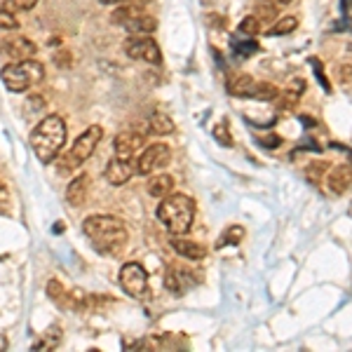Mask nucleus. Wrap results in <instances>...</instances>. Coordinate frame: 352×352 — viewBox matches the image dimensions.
<instances>
[{
    "label": "nucleus",
    "mask_w": 352,
    "mask_h": 352,
    "mask_svg": "<svg viewBox=\"0 0 352 352\" xmlns=\"http://www.w3.org/2000/svg\"><path fill=\"white\" fill-rule=\"evenodd\" d=\"M348 214H350V219H352V204H350V209H348Z\"/></svg>",
    "instance_id": "72a5a7b5"
},
{
    "label": "nucleus",
    "mask_w": 352,
    "mask_h": 352,
    "mask_svg": "<svg viewBox=\"0 0 352 352\" xmlns=\"http://www.w3.org/2000/svg\"><path fill=\"white\" fill-rule=\"evenodd\" d=\"M172 162V151L167 144H151L141 151L139 160H136V174L141 176H151L155 172H160L162 167Z\"/></svg>",
    "instance_id": "0eeeda50"
},
{
    "label": "nucleus",
    "mask_w": 352,
    "mask_h": 352,
    "mask_svg": "<svg viewBox=\"0 0 352 352\" xmlns=\"http://www.w3.org/2000/svg\"><path fill=\"white\" fill-rule=\"evenodd\" d=\"M148 129L157 136H167L174 132V122H172V118L164 116V113H153L148 120Z\"/></svg>",
    "instance_id": "aec40b11"
},
{
    "label": "nucleus",
    "mask_w": 352,
    "mask_h": 352,
    "mask_svg": "<svg viewBox=\"0 0 352 352\" xmlns=\"http://www.w3.org/2000/svg\"><path fill=\"white\" fill-rule=\"evenodd\" d=\"M82 230L101 256H118L124 249L127 237H129L127 226L122 223V219L111 217V214L87 217L82 223Z\"/></svg>",
    "instance_id": "f257e3e1"
},
{
    "label": "nucleus",
    "mask_w": 352,
    "mask_h": 352,
    "mask_svg": "<svg viewBox=\"0 0 352 352\" xmlns=\"http://www.w3.org/2000/svg\"><path fill=\"white\" fill-rule=\"evenodd\" d=\"M14 28H19V19L12 12L0 8V31H14Z\"/></svg>",
    "instance_id": "bb28decb"
},
{
    "label": "nucleus",
    "mask_w": 352,
    "mask_h": 352,
    "mask_svg": "<svg viewBox=\"0 0 352 352\" xmlns=\"http://www.w3.org/2000/svg\"><path fill=\"white\" fill-rule=\"evenodd\" d=\"M120 287L132 298H144L148 294V272L141 263H124L120 268Z\"/></svg>",
    "instance_id": "6e6552de"
},
{
    "label": "nucleus",
    "mask_w": 352,
    "mask_h": 352,
    "mask_svg": "<svg viewBox=\"0 0 352 352\" xmlns=\"http://www.w3.org/2000/svg\"><path fill=\"white\" fill-rule=\"evenodd\" d=\"M54 64L61 68H68L71 66V52H68V50H59V52L54 54Z\"/></svg>",
    "instance_id": "c85d7f7f"
},
{
    "label": "nucleus",
    "mask_w": 352,
    "mask_h": 352,
    "mask_svg": "<svg viewBox=\"0 0 352 352\" xmlns=\"http://www.w3.org/2000/svg\"><path fill=\"white\" fill-rule=\"evenodd\" d=\"M5 5H8V10H33L38 5V0H5Z\"/></svg>",
    "instance_id": "cd10ccee"
},
{
    "label": "nucleus",
    "mask_w": 352,
    "mask_h": 352,
    "mask_svg": "<svg viewBox=\"0 0 352 352\" xmlns=\"http://www.w3.org/2000/svg\"><path fill=\"white\" fill-rule=\"evenodd\" d=\"M66 122L59 116H47L33 127L31 148L43 164H50L66 144Z\"/></svg>",
    "instance_id": "f03ea898"
},
{
    "label": "nucleus",
    "mask_w": 352,
    "mask_h": 352,
    "mask_svg": "<svg viewBox=\"0 0 352 352\" xmlns=\"http://www.w3.org/2000/svg\"><path fill=\"white\" fill-rule=\"evenodd\" d=\"M0 80L10 92H26L45 80V66L36 59L12 61V64L0 68Z\"/></svg>",
    "instance_id": "20e7f679"
},
{
    "label": "nucleus",
    "mask_w": 352,
    "mask_h": 352,
    "mask_svg": "<svg viewBox=\"0 0 352 352\" xmlns=\"http://www.w3.org/2000/svg\"><path fill=\"white\" fill-rule=\"evenodd\" d=\"M195 200L184 192H169L167 197L160 200L157 207V219L172 235H186L190 230L192 221H195Z\"/></svg>",
    "instance_id": "7ed1b4c3"
},
{
    "label": "nucleus",
    "mask_w": 352,
    "mask_h": 352,
    "mask_svg": "<svg viewBox=\"0 0 352 352\" xmlns=\"http://www.w3.org/2000/svg\"><path fill=\"white\" fill-rule=\"evenodd\" d=\"M265 3L275 5V8H285V5H289V3H294V0H265Z\"/></svg>",
    "instance_id": "2f4dec72"
},
{
    "label": "nucleus",
    "mask_w": 352,
    "mask_h": 352,
    "mask_svg": "<svg viewBox=\"0 0 352 352\" xmlns=\"http://www.w3.org/2000/svg\"><path fill=\"white\" fill-rule=\"evenodd\" d=\"M327 186L333 195H343L352 188V167L350 164H336V167H329L327 172Z\"/></svg>",
    "instance_id": "f8f14e48"
},
{
    "label": "nucleus",
    "mask_w": 352,
    "mask_h": 352,
    "mask_svg": "<svg viewBox=\"0 0 352 352\" xmlns=\"http://www.w3.org/2000/svg\"><path fill=\"white\" fill-rule=\"evenodd\" d=\"M132 174H136V167H132V162L120 160V157L111 160L104 169V176L111 186H124L129 179H132Z\"/></svg>",
    "instance_id": "ddd939ff"
},
{
    "label": "nucleus",
    "mask_w": 352,
    "mask_h": 352,
    "mask_svg": "<svg viewBox=\"0 0 352 352\" xmlns=\"http://www.w3.org/2000/svg\"><path fill=\"white\" fill-rule=\"evenodd\" d=\"M169 244H172V249H174L176 254H179V256H184V258H188V261H202L204 256H207V249H204L202 244L188 240V237L176 235V237L169 240Z\"/></svg>",
    "instance_id": "2eb2a0df"
},
{
    "label": "nucleus",
    "mask_w": 352,
    "mask_h": 352,
    "mask_svg": "<svg viewBox=\"0 0 352 352\" xmlns=\"http://www.w3.org/2000/svg\"><path fill=\"white\" fill-rule=\"evenodd\" d=\"M226 89L230 96H242V99H254V89H256V80L247 73H232L226 80Z\"/></svg>",
    "instance_id": "4468645a"
},
{
    "label": "nucleus",
    "mask_w": 352,
    "mask_h": 352,
    "mask_svg": "<svg viewBox=\"0 0 352 352\" xmlns=\"http://www.w3.org/2000/svg\"><path fill=\"white\" fill-rule=\"evenodd\" d=\"M87 192H89V176L80 174L68 184L66 200H68V204H73V207H82L85 200H87Z\"/></svg>",
    "instance_id": "dca6fc26"
},
{
    "label": "nucleus",
    "mask_w": 352,
    "mask_h": 352,
    "mask_svg": "<svg viewBox=\"0 0 352 352\" xmlns=\"http://www.w3.org/2000/svg\"><path fill=\"white\" fill-rule=\"evenodd\" d=\"M164 287H167L169 292L174 294V296H184L186 289L190 287V282L186 280V272L184 270L172 268V270H167V275H164Z\"/></svg>",
    "instance_id": "f3484780"
},
{
    "label": "nucleus",
    "mask_w": 352,
    "mask_h": 352,
    "mask_svg": "<svg viewBox=\"0 0 352 352\" xmlns=\"http://www.w3.org/2000/svg\"><path fill=\"white\" fill-rule=\"evenodd\" d=\"M146 148V136L139 134V132H122L116 136V141H113V151H116V157H120V160H127L132 162L136 157L141 155V151Z\"/></svg>",
    "instance_id": "9d476101"
},
{
    "label": "nucleus",
    "mask_w": 352,
    "mask_h": 352,
    "mask_svg": "<svg viewBox=\"0 0 352 352\" xmlns=\"http://www.w3.org/2000/svg\"><path fill=\"white\" fill-rule=\"evenodd\" d=\"M237 31H240V36H244V38H254V36H258V33H261V21L254 14H249V16H244V19L240 21Z\"/></svg>",
    "instance_id": "5701e85b"
},
{
    "label": "nucleus",
    "mask_w": 352,
    "mask_h": 352,
    "mask_svg": "<svg viewBox=\"0 0 352 352\" xmlns=\"http://www.w3.org/2000/svg\"><path fill=\"white\" fill-rule=\"evenodd\" d=\"M101 136H104V129L99 124H89L85 132L78 136L76 144L71 146V151L64 155V169H73V167H80L82 162H87L89 157L94 155L96 146L101 144Z\"/></svg>",
    "instance_id": "39448f33"
},
{
    "label": "nucleus",
    "mask_w": 352,
    "mask_h": 352,
    "mask_svg": "<svg viewBox=\"0 0 352 352\" xmlns=\"http://www.w3.org/2000/svg\"><path fill=\"white\" fill-rule=\"evenodd\" d=\"M113 24L122 26L132 36H151L157 28V19H153L151 14H146L136 5H124V8H118L113 12Z\"/></svg>",
    "instance_id": "423d86ee"
},
{
    "label": "nucleus",
    "mask_w": 352,
    "mask_h": 352,
    "mask_svg": "<svg viewBox=\"0 0 352 352\" xmlns=\"http://www.w3.org/2000/svg\"><path fill=\"white\" fill-rule=\"evenodd\" d=\"M0 190H3V186H0Z\"/></svg>",
    "instance_id": "c9c22d12"
},
{
    "label": "nucleus",
    "mask_w": 352,
    "mask_h": 352,
    "mask_svg": "<svg viewBox=\"0 0 352 352\" xmlns=\"http://www.w3.org/2000/svg\"><path fill=\"white\" fill-rule=\"evenodd\" d=\"M280 96V89L272 82H258L256 80V89H254V99L256 101H275Z\"/></svg>",
    "instance_id": "412c9836"
},
{
    "label": "nucleus",
    "mask_w": 352,
    "mask_h": 352,
    "mask_svg": "<svg viewBox=\"0 0 352 352\" xmlns=\"http://www.w3.org/2000/svg\"><path fill=\"white\" fill-rule=\"evenodd\" d=\"M47 296L54 300L59 308H73V298H71V292H66L64 285L56 280H50L47 282Z\"/></svg>",
    "instance_id": "6ab92c4d"
},
{
    "label": "nucleus",
    "mask_w": 352,
    "mask_h": 352,
    "mask_svg": "<svg viewBox=\"0 0 352 352\" xmlns=\"http://www.w3.org/2000/svg\"><path fill=\"white\" fill-rule=\"evenodd\" d=\"M214 139L219 141V144H223V146H232V134H230V129H228V122H217L214 124Z\"/></svg>",
    "instance_id": "a878e982"
},
{
    "label": "nucleus",
    "mask_w": 352,
    "mask_h": 352,
    "mask_svg": "<svg viewBox=\"0 0 352 352\" xmlns=\"http://www.w3.org/2000/svg\"><path fill=\"white\" fill-rule=\"evenodd\" d=\"M350 167H352V153H350Z\"/></svg>",
    "instance_id": "f704fd0d"
},
{
    "label": "nucleus",
    "mask_w": 352,
    "mask_h": 352,
    "mask_svg": "<svg viewBox=\"0 0 352 352\" xmlns=\"http://www.w3.org/2000/svg\"><path fill=\"white\" fill-rule=\"evenodd\" d=\"M124 52L132 59L146 61V64L153 66H160L162 64V52H160V45L153 41L151 36H132L124 41Z\"/></svg>",
    "instance_id": "1a4fd4ad"
},
{
    "label": "nucleus",
    "mask_w": 352,
    "mask_h": 352,
    "mask_svg": "<svg viewBox=\"0 0 352 352\" xmlns=\"http://www.w3.org/2000/svg\"><path fill=\"white\" fill-rule=\"evenodd\" d=\"M298 28V19L296 16H282L280 21H277L275 26H272L270 36H289L292 31H296Z\"/></svg>",
    "instance_id": "b1692460"
},
{
    "label": "nucleus",
    "mask_w": 352,
    "mask_h": 352,
    "mask_svg": "<svg viewBox=\"0 0 352 352\" xmlns=\"http://www.w3.org/2000/svg\"><path fill=\"white\" fill-rule=\"evenodd\" d=\"M0 52L12 61H26V59H33V56H36L38 47H36V43H31L24 36H12L0 45Z\"/></svg>",
    "instance_id": "9b49d317"
},
{
    "label": "nucleus",
    "mask_w": 352,
    "mask_h": 352,
    "mask_svg": "<svg viewBox=\"0 0 352 352\" xmlns=\"http://www.w3.org/2000/svg\"><path fill=\"white\" fill-rule=\"evenodd\" d=\"M101 5H122V3H127V0H99Z\"/></svg>",
    "instance_id": "473e14b6"
},
{
    "label": "nucleus",
    "mask_w": 352,
    "mask_h": 352,
    "mask_svg": "<svg viewBox=\"0 0 352 352\" xmlns=\"http://www.w3.org/2000/svg\"><path fill=\"white\" fill-rule=\"evenodd\" d=\"M235 50H237V54H240V56H249V54H254V52H256V43H235Z\"/></svg>",
    "instance_id": "c756f323"
},
{
    "label": "nucleus",
    "mask_w": 352,
    "mask_h": 352,
    "mask_svg": "<svg viewBox=\"0 0 352 352\" xmlns=\"http://www.w3.org/2000/svg\"><path fill=\"white\" fill-rule=\"evenodd\" d=\"M280 144H282V139H280V136H268V139L263 141V146H265V148H277V146H280Z\"/></svg>",
    "instance_id": "7c9ffc66"
},
{
    "label": "nucleus",
    "mask_w": 352,
    "mask_h": 352,
    "mask_svg": "<svg viewBox=\"0 0 352 352\" xmlns=\"http://www.w3.org/2000/svg\"><path fill=\"white\" fill-rule=\"evenodd\" d=\"M242 237H244V228L242 226H230L228 230H223V235H221V240L217 242V247L221 249V247H226V244H240L242 242Z\"/></svg>",
    "instance_id": "4be33fe9"
},
{
    "label": "nucleus",
    "mask_w": 352,
    "mask_h": 352,
    "mask_svg": "<svg viewBox=\"0 0 352 352\" xmlns=\"http://www.w3.org/2000/svg\"><path fill=\"white\" fill-rule=\"evenodd\" d=\"M277 10H280V8H275V5L261 0V3L256 5V14H254V16H256L258 21H263V24H268V21L277 19Z\"/></svg>",
    "instance_id": "393cba45"
},
{
    "label": "nucleus",
    "mask_w": 352,
    "mask_h": 352,
    "mask_svg": "<svg viewBox=\"0 0 352 352\" xmlns=\"http://www.w3.org/2000/svg\"><path fill=\"white\" fill-rule=\"evenodd\" d=\"M148 192L153 197H157V200H162V197H167L169 192H174V179L169 174L153 176L148 181Z\"/></svg>",
    "instance_id": "a211bd4d"
}]
</instances>
